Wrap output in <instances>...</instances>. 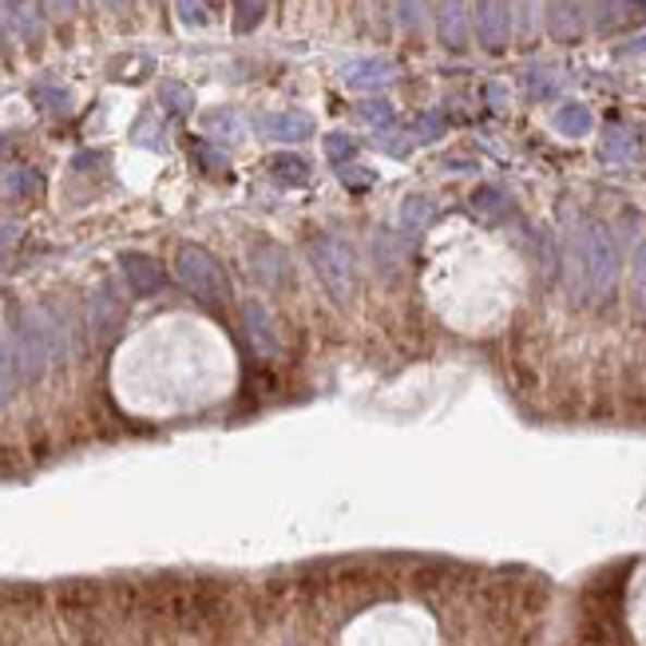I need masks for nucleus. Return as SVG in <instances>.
<instances>
[{
  "instance_id": "f257e3e1",
  "label": "nucleus",
  "mask_w": 646,
  "mask_h": 646,
  "mask_svg": "<svg viewBox=\"0 0 646 646\" xmlns=\"http://www.w3.org/2000/svg\"><path fill=\"white\" fill-rule=\"evenodd\" d=\"M575 246H580L583 278H587V297H607L614 290V278H619V246H614V234L607 231L602 222H587V227L575 234Z\"/></svg>"
},
{
  "instance_id": "f03ea898",
  "label": "nucleus",
  "mask_w": 646,
  "mask_h": 646,
  "mask_svg": "<svg viewBox=\"0 0 646 646\" xmlns=\"http://www.w3.org/2000/svg\"><path fill=\"white\" fill-rule=\"evenodd\" d=\"M306 254H309V266H314V275H318L321 285L329 290V297H338V302H350L353 285H357V266H353L350 246H345L341 239H333V234H309Z\"/></svg>"
},
{
  "instance_id": "7ed1b4c3",
  "label": "nucleus",
  "mask_w": 646,
  "mask_h": 646,
  "mask_svg": "<svg viewBox=\"0 0 646 646\" xmlns=\"http://www.w3.org/2000/svg\"><path fill=\"white\" fill-rule=\"evenodd\" d=\"M175 275H179V282H183L198 302H207V306H227V302H231V285H227L219 258H210L203 246H179Z\"/></svg>"
},
{
  "instance_id": "20e7f679",
  "label": "nucleus",
  "mask_w": 646,
  "mask_h": 646,
  "mask_svg": "<svg viewBox=\"0 0 646 646\" xmlns=\"http://www.w3.org/2000/svg\"><path fill=\"white\" fill-rule=\"evenodd\" d=\"M123 318H127V306L123 297L115 294V285H96L88 297V333L99 341V345H111L120 338Z\"/></svg>"
},
{
  "instance_id": "39448f33",
  "label": "nucleus",
  "mask_w": 646,
  "mask_h": 646,
  "mask_svg": "<svg viewBox=\"0 0 646 646\" xmlns=\"http://www.w3.org/2000/svg\"><path fill=\"white\" fill-rule=\"evenodd\" d=\"M508 33H512V9L508 0H476V36L488 52L508 45Z\"/></svg>"
},
{
  "instance_id": "423d86ee",
  "label": "nucleus",
  "mask_w": 646,
  "mask_h": 646,
  "mask_svg": "<svg viewBox=\"0 0 646 646\" xmlns=\"http://www.w3.org/2000/svg\"><path fill=\"white\" fill-rule=\"evenodd\" d=\"M251 270L258 275V282L275 285V290L290 285V275H294V266H290V254H285L282 246H275V242H263V246H254V251H251Z\"/></svg>"
},
{
  "instance_id": "0eeeda50",
  "label": "nucleus",
  "mask_w": 646,
  "mask_h": 646,
  "mask_svg": "<svg viewBox=\"0 0 646 646\" xmlns=\"http://www.w3.org/2000/svg\"><path fill=\"white\" fill-rule=\"evenodd\" d=\"M242 326H246L251 350L258 353V357H275L278 353V329H275V318L266 314V306L246 302V306H242Z\"/></svg>"
},
{
  "instance_id": "6e6552de",
  "label": "nucleus",
  "mask_w": 646,
  "mask_h": 646,
  "mask_svg": "<svg viewBox=\"0 0 646 646\" xmlns=\"http://www.w3.org/2000/svg\"><path fill=\"white\" fill-rule=\"evenodd\" d=\"M120 266H123V275H127V282H132V290L143 297L159 294V290L167 285L163 266L155 263V258H147V254H135V251L120 254Z\"/></svg>"
},
{
  "instance_id": "1a4fd4ad",
  "label": "nucleus",
  "mask_w": 646,
  "mask_h": 646,
  "mask_svg": "<svg viewBox=\"0 0 646 646\" xmlns=\"http://www.w3.org/2000/svg\"><path fill=\"white\" fill-rule=\"evenodd\" d=\"M258 132H263L266 139L297 143L314 132V123H309V115H302V111H275V115H258Z\"/></svg>"
},
{
  "instance_id": "9d476101",
  "label": "nucleus",
  "mask_w": 646,
  "mask_h": 646,
  "mask_svg": "<svg viewBox=\"0 0 646 646\" xmlns=\"http://www.w3.org/2000/svg\"><path fill=\"white\" fill-rule=\"evenodd\" d=\"M341 76H345L350 88L369 92V88H381V84L393 80V64H389V60H353V64L341 68Z\"/></svg>"
},
{
  "instance_id": "9b49d317",
  "label": "nucleus",
  "mask_w": 646,
  "mask_h": 646,
  "mask_svg": "<svg viewBox=\"0 0 646 646\" xmlns=\"http://www.w3.org/2000/svg\"><path fill=\"white\" fill-rule=\"evenodd\" d=\"M440 40L449 48H464L468 36V16H464V0H440Z\"/></svg>"
},
{
  "instance_id": "f8f14e48",
  "label": "nucleus",
  "mask_w": 646,
  "mask_h": 646,
  "mask_svg": "<svg viewBox=\"0 0 646 646\" xmlns=\"http://www.w3.org/2000/svg\"><path fill=\"white\" fill-rule=\"evenodd\" d=\"M548 21H551V33H556L559 40L580 36V28H583L580 0H548Z\"/></svg>"
},
{
  "instance_id": "ddd939ff",
  "label": "nucleus",
  "mask_w": 646,
  "mask_h": 646,
  "mask_svg": "<svg viewBox=\"0 0 646 646\" xmlns=\"http://www.w3.org/2000/svg\"><path fill=\"white\" fill-rule=\"evenodd\" d=\"M432 219H437V203L428 195H409L401 203V231L405 234H420Z\"/></svg>"
},
{
  "instance_id": "4468645a",
  "label": "nucleus",
  "mask_w": 646,
  "mask_h": 646,
  "mask_svg": "<svg viewBox=\"0 0 646 646\" xmlns=\"http://www.w3.org/2000/svg\"><path fill=\"white\" fill-rule=\"evenodd\" d=\"M373 263H377V275L385 282H393L401 275V242H393L389 231H377V239H373Z\"/></svg>"
},
{
  "instance_id": "2eb2a0df",
  "label": "nucleus",
  "mask_w": 646,
  "mask_h": 646,
  "mask_svg": "<svg viewBox=\"0 0 646 646\" xmlns=\"http://www.w3.org/2000/svg\"><path fill=\"white\" fill-rule=\"evenodd\" d=\"M203 132L219 143H239L242 135H246V127H242V120L231 108H219V111H207V115H203Z\"/></svg>"
},
{
  "instance_id": "dca6fc26",
  "label": "nucleus",
  "mask_w": 646,
  "mask_h": 646,
  "mask_svg": "<svg viewBox=\"0 0 646 646\" xmlns=\"http://www.w3.org/2000/svg\"><path fill=\"white\" fill-rule=\"evenodd\" d=\"M635 132H626V127H607L599 143V155L607 163H623V159H635Z\"/></svg>"
},
{
  "instance_id": "f3484780",
  "label": "nucleus",
  "mask_w": 646,
  "mask_h": 646,
  "mask_svg": "<svg viewBox=\"0 0 646 646\" xmlns=\"http://www.w3.org/2000/svg\"><path fill=\"white\" fill-rule=\"evenodd\" d=\"M556 132L568 135V139H583V135L592 132V111L583 108V103H563L556 111Z\"/></svg>"
},
{
  "instance_id": "a211bd4d",
  "label": "nucleus",
  "mask_w": 646,
  "mask_h": 646,
  "mask_svg": "<svg viewBox=\"0 0 646 646\" xmlns=\"http://www.w3.org/2000/svg\"><path fill=\"white\" fill-rule=\"evenodd\" d=\"M270 175L282 179V183H306L309 163L302 155H275V159H270Z\"/></svg>"
},
{
  "instance_id": "6ab92c4d",
  "label": "nucleus",
  "mask_w": 646,
  "mask_h": 646,
  "mask_svg": "<svg viewBox=\"0 0 646 646\" xmlns=\"http://www.w3.org/2000/svg\"><path fill=\"white\" fill-rule=\"evenodd\" d=\"M16 381H21V377H16V365H12V350L4 345V350H0V405H9L12 401Z\"/></svg>"
},
{
  "instance_id": "aec40b11",
  "label": "nucleus",
  "mask_w": 646,
  "mask_h": 646,
  "mask_svg": "<svg viewBox=\"0 0 646 646\" xmlns=\"http://www.w3.org/2000/svg\"><path fill=\"white\" fill-rule=\"evenodd\" d=\"M179 21H186L191 28H203L210 21V9L203 0H179Z\"/></svg>"
},
{
  "instance_id": "412c9836",
  "label": "nucleus",
  "mask_w": 646,
  "mask_h": 646,
  "mask_svg": "<svg viewBox=\"0 0 646 646\" xmlns=\"http://www.w3.org/2000/svg\"><path fill=\"white\" fill-rule=\"evenodd\" d=\"M472 207L480 210V215H496V210H504V195H500L496 186H480V191L472 195Z\"/></svg>"
},
{
  "instance_id": "4be33fe9",
  "label": "nucleus",
  "mask_w": 646,
  "mask_h": 646,
  "mask_svg": "<svg viewBox=\"0 0 646 646\" xmlns=\"http://www.w3.org/2000/svg\"><path fill=\"white\" fill-rule=\"evenodd\" d=\"M362 120L373 123V127H389V123H393V108H389L385 99H369L362 108Z\"/></svg>"
},
{
  "instance_id": "5701e85b",
  "label": "nucleus",
  "mask_w": 646,
  "mask_h": 646,
  "mask_svg": "<svg viewBox=\"0 0 646 646\" xmlns=\"http://www.w3.org/2000/svg\"><path fill=\"white\" fill-rule=\"evenodd\" d=\"M397 21L405 24V28H416V24L425 21V0H397Z\"/></svg>"
},
{
  "instance_id": "b1692460",
  "label": "nucleus",
  "mask_w": 646,
  "mask_h": 646,
  "mask_svg": "<svg viewBox=\"0 0 646 646\" xmlns=\"http://www.w3.org/2000/svg\"><path fill=\"white\" fill-rule=\"evenodd\" d=\"M353 151H357V147H353L350 135H329V139H326V155L333 159V163H345V159H353Z\"/></svg>"
},
{
  "instance_id": "393cba45",
  "label": "nucleus",
  "mask_w": 646,
  "mask_h": 646,
  "mask_svg": "<svg viewBox=\"0 0 646 646\" xmlns=\"http://www.w3.org/2000/svg\"><path fill=\"white\" fill-rule=\"evenodd\" d=\"M163 103L171 111H186L191 103H195V96H191L186 88H179V84H167V88H163Z\"/></svg>"
},
{
  "instance_id": "a878e982",
  "label": "nucleus",
  "mask_w": 646,
  "mask_h": 646,
  "mask_svg": "<svg viewBox=\"0 0 646 646\" xmlns=\"http://www.w3.org/2000/svg\"><path fill=\"white\" fill-rule=\"evenodd\" d=\"M527 84H532V96H551V92H556V80H551V72H532V76H527Z\"/></svg>"
},
{
  "instance_id": "bb28decb",
  "label": "nucleus",
  "mask_w": 646,
  "mask_h": 646,
  "mask_svg": "<svg viewBox=\"0 0 646 646\" xmlns=\"http://www.w3.org/2000/svg\"><path fill=\"white\" fill-rule=\"evenodd\" d=\"M635 290H638V297L646 302V242L638 246V254H635Z\"/></svg>"
},
{
  "instance_id": "cd10ccee",
  "label": "nucleus",
  "mask_w": 646,
  "mask_h": 646,
  "mask_svg": "<svg viewBox=\"0 0 646 646\" xmlns=\"http://www.w3.org/2000/svg\"><path fill=\"white\" fill-rule=\"evenodd\" d=\"M432 135H440V120H432V115H428V120L416 123V139H432Z\"/></svg>"
},
{
  "instance_id": "c85d7f7f",
  "label": "nucleus",
  "mask_w": 646,
  "mask_h": 646,
  "mask_svg": "<svg viewBox=\"0 0 646 646\" xmlns=\"http://www.w3.org/2000/svg\"><path fill=\"white\" fill-rule=\"evenodd\" d=\"M33 179H36L33 171H21V175H12V183H9V186H12V191H28V186H36Z\"/></svg>"
},
{
  "instance_id": "c756f323",
  "label": "nucleus",
  "mask_w": 646,
  "mask_h": 646,
  "mask_svg": "<svg viewBox=\"0 0 646 646\" xmlns=\"http://www.w3.org/2000/svg\"><path fill=\"white\" fill-rule=\"evenodd\" d=\"M198 159H203V167H215V171H222V167H227V159H222V155H215V151H203Z\"/></svg>"
},
{
  "instance_id": "7c9ffc66",
  "label": "nucleus",
  "mask_w": 646,
  "mask_h": 646,
  "mask_svg": "<svg viewBox=\"0 0 646 646\" xmlns=\"http://www.w3.org/2000/svg\"><path fill=\"white\" fill-rule=\"evenodd\" d=\"M108 9H127V0H103Z\"/></svg>"
},
{
  "instance_id": "2f4dec72",
  "label": "nucleus",
  "mask_w": 646,
  "mask_h": 646,
  "mask_svg": "<svg viewBox=\"0 0 646 646\" xmlns=\"http://www.w3.org/2000/svg\"><path fill=\"white\" fill-rule=\"evenodd\" d=\"M0 350H4V341H0Z\"/></svg>"
}]
</instances>
